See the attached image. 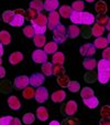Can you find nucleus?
Returning <instances> with one entry per match:
<instances>
[{
	"label": "nucleus",
	"mask_w": 110,
	"mask_h": 125,
	"mask_svg": "<svg viewBox=\"0 0 110 125\" xmlns=\"http://www.w3.org/2000/svg\"><path fill=\"white\" fill-rule=\"evenodd\" d=\"M67 39L66 35V28L64 27V24L59 23L56 26V28L53 30V40L54 42H56L57 44L65 42V40Z\"/></svg>",
	"instance_id": "1"
},
{
	"label": "nucleus",
	"mask_w": 110,
	"mask_h": 125,
	"mask_svg": "<svg viewBox=\"0 0 110 125\" xmlns=\"http://www.w3.org/2000/svg\"><path fill=\"white\" fill-rule=\"evenodd\" d=\"M13 12H14V16L9 24H11V27H14V28L22 27L24 24V13H25L24 10L17 9V10H14Z\"/></svg>",
	"instance_id": "2"
},
{
	"label": "nucleus",
	"mask_w": 110,
	"mask_h": 125,
	"mask_svg": "<svg viewBox=\"0 0 110 125\" xmlns=\"http://www.w3.org/2000/svg\"><path fill=\"white\" fill-rule=\"evenodd\" d=\"M59 13L55 10V11H51L50 14L47 16V23H46V27L50 29V30L53 31L54 29L56 28L57 24H59Z\"/></svg>",
	"instance_id": "3"
},
{
	"label": "nucleus",
	"mask_w": 110,
	"mask_h": 125,
	"mask_svg": "<svg viewBox=\"0 0 110 125\" xmlns=\"http://www.w3.org/2000/svg\"><path fill=\"white\" fill-rule=\"evenodd\" d=\"M34 99L38 103H45L49 99V91L46 87L44 86H39L38 90H35L34 93Z\"/></svg>",
	"instance_id": "4"
},
{
	"label": "nucleus",
	"mask_w": 110,
	"mask_h": 125,
	"mask_svg": "<svg viewBox=\"0 0 110 125\" xmlns=\"http://www.w3.org/2000/svg\"><path fill=\"white\" fill-rule=\"evenodd\" d=\"M45 82V76L43 73H33L29 78V84L33 87H39Z\"/></svg>",
	"instance_id": "5"
},
{
	"label": "nucleus",
	"mask_w": 110,
	"mask_h": 125,
	"mask_svg": "<svg viewBox=\"0 0 110 125\" xmlns=\"http://www.w3.org/2000/svg\"><path fill=\"white\" fill-rule=\"evenodd\" d=\"M32 60L35 62V63L43 64L44 62L47 61V54L44 52V50L36 49V50H34L32 53Z\"/></svg>",
	"instance_id": "6"
},
{
	"label": "nucleus",
	"mask_w": 110,
	"mask_h": 125,
	"mask_svg": "<svg viewBox=\"0 0 110 125\" xmlns=\"http://www.w3.org/2000/svg\"><path fill=\"white\" fill-rule=\"evenodd\" d=\"M79 52L83 57L90 58L96 54V48L94 47L93 43H86V44H83L79 48Z\"/></svg>",
	"instance_id": "7"
},
{
	"label": "nucleus",
	"mask_w": 110,
	"mask_h": 125,
	"mask_svg": "<svg viewBox=\"0 0 110 125\" xmlns=\"http://www.w3.org/2000/svg\"><path fill=\"white\" fill-rule=\"evenodd\" d=\"M13 85L17 90H23L24 87H26L29 85V78L26 75L18 76V78H16V80H14Z\"/></svg>",
	"instance_id": "8"
},
{
	"label": "nucleus",
	"mask_w": 110,
	"mask_h": 125,
	"mask_svg": "<svg viewBox=\"0 0 110 125\" xmlns=\"http://www.w3.org/2000/svg\"><path fill=\"white\" fill-rule=\"evenodd\" d=\"M77 110H78L77 103H76L75 101L70 100V101H68L67 103L65 104V109H64V112H65L66 115L73 116V115H75V114H76Z\"/></svg>",
	"instance_id": "9"
},
{
	"label": "nucleus",
	"mask_w": 110,
	"mask_h": 125,
	"mask_svg": "<svg viewBox=\"0 0 110 125\" xmlns=\"http://www.w3.org/2000/svg\"><path fill=\"white\" fill-rule=\"evenodd\" d=\"M109 40H110V37L108 35L107 38H103V37H98V38H96V40H95V42L93 43L94 44V47L96 48V49H105V48H107L108 45H109Z\"/></svg>",
	"instance_id": "10"
},
{
	"label": "nucleus",
	"mask_w": 110,
	"mask_h": 125,
	"mask_svg": "<svg viewBox=\"0 0 110 125\" xmlns=\"http://www.w3.org/2000/svg\"><path fill=\"white\" fill-rule=\"evenodd\" d=\"M59 0H45L43 2V9L51 12V11H55L59 8Z\"/></svg>",
	"instance_id": "11"
},
{
	"label": "nucleus",
	"mask_w": 110,
	"mask_h": 125,
	"mask_svg": "<svg viewBox=\"0 0 110 125\" xmlns=\"http://www.w3.org/2000/svg\"><path fill=\"white\" fill-rule=\"evenodd\" d=\"M64 62H65V55L63 52L56 51L55 53H53V57H52L53 65H63Z\"/></svg>",
	"instance_id": "12"
},
{
	"label": "nucleus",
	"mask_w": 110,
	"mask_h": 125,
	"mask_svg": "<svg viewBox=\"0 0 110 125\" xmlns=\"http://www.w3.org/2000/svg\"><path fill=\"white\" fill-rule=\"evenodd\" d=\"M7 103L10 109L13 110V111H18V110H20V107H21V102H20V100L17 96H14V95H11V96L8 97Z\"/></svg>",
	"instance_id": "13"
},
{
	"label": "nucleus",
	"mask_w": 110,
	"mask_h": 125,
	"mask_svg": "<svg viewBox=\"0 0 110 125\" xmlns=\"http://www.w3.org/2000/svg\"><path fill=\"white\" fill-rule=\"evenodd\" d=\"M95 23V16L90 12H84L82 14V24L85 26H93Z\"/></svg>",
	"instance_id": "14"
},
{
	"label": "nucleus",
	"mask_w": 110,
	"mask_h": 125,
	"mask_svg": "<svg viewBox=\"0 0 110 125\" xmlns=\"http://www.w3.org/2000/svg\"><path fill=\"white\" fill-rule=\"evenodd\" d=\"M80 33V29L79 27H77V24H70L68 27V30L66 31V35L70 39H75L77 38Z\"/></svg>",
	"instance_id": "15"
},
{
	"label": "nucleus",
	"mask_w": 110,
	"mask_h": 125,
	"mask_svg": "<svg viewBox=\"0 0 110 125\" xmlns=\"http://www.w3.org/2000/svg\"><path fill=\"white\" fill-rule=\"evenodd\" d=\"M66 97V93L64 92L63 90H59V91H55V92L52 93L51 95V99L54 103H61L65 100Z\"/></svg>",
	"instance_id": "16"
},
{
	"label": "nucleus",
	"mask_w": 110,
	"mask_h": 125,
	"mask_svg": "<svg viewBox=\"0 0 110 125\" xmlns=\"http://www.w3.org/2000/svg\"><path fill=\"white\" fill-rule=\"evenodd\" d=\"M43 48H44V52L49 55V54H53V53H55L57 51L59 44L56 42H54V41H50V42L45 43Z\"/></svg>",
	"instance_id": "17"
},
{
	"label": "nucleus",
	"mask_w": 110,
	"mask_h": 125,
	"mask_svg": "<svg viewBox=\"0 0 110 125\" xmlns=\"http://www.w3.org/2000/svg\"><path fill=\"white\" fill-rule=\"evenodd\" d=\"M83 66H84L86 70L88 71H93L97 68V61L94 58H86V59L83 61Z\"/></svg>",
	"instance_id": "18"
},
{
	"label": "nucleus",
	"mask_w": 110,
	"mask_h": 125,
	"mask_svg": "<svg viewBox=\"0 0 110 125\" xmlns=\"http://www.w3.org/2000/svg\"><path fill=\"white\" fill-rule=\"evenodd\" d=\"M83 102H84V104L88 109H91V110L96 109L97 106L99 105V100L95 95L91 97H88V99H83Z\"/></svg>",
	"instance_id": "19"
},
{
	"label": "nucleus",
	"mask_w": 110,
	"mask_h": 125,
	"mask_svg": "<svg viewBox=\"0 0 110 125\" xmlns=\"http://www.w3.org/2000/svg\"><path fill=\"white\" fill-rule=\"evenodd\" d=\"M22 60H23V54L20 51H16L9 55V62L12 65H16V64L22 62Z\"/></svg>",
	"instance_id": "20"
},
{
	"label": "nucleus",
	"mask_w": 110,
	"mask_h": 125,
	"mask_svg": "<svg viewBox=\"0 0 110 125\" xmlns=\"http://www.w3.org/2000/svg\"><path fill=\"white\" fill-rule=\"evenodd\" d=\"M35 115H36V117H38L41 122H45V121L49 120V112H47V110L45 109L44 106L38 107Z\"/></svg>",
	"instance_id": "21"
},
{
	"label": "nucleus",
	"mask_w": 110,
	"mask_h": 125,
	"mask_svg": "<svg viewBox=\"0 0 110 125\" xmlns=\"http://www.w3.org/2000/svg\"><path fill=\"white\" fill-rule=\"evenodd\" d=\"M97 78H98V81L101 84H107L110 79V70L98 71V76H97Z\"/></svg>",
	"instance_id": "22"
},
{
	"label": "nucleus",
	"mask_w": 110,
	"mask_h": 125,
	"mask_svg": "<svg viewBox=\"0 0 110 125\" xmlns=\"http://www.w3.org/2000/svg\"><path fill=\"white\" fill-rule=\"evenodd\" d=\"M105 30H106L105 27L100 26V24H98V23H94L93 27H91V33H93V35H95L96 38H98V37H102Z\"/></svg>",
	"instance_id": "23"
},
{
	"label": "nucleus",
	"mask_w": 110,
	"mask_h": 125,
	"mask_svg": "<svg viewBox=\"0 0 110 125\" xmlns=\"http://www.w3.org/2000/svg\"><path fill=\"white\" fill-rule=\"evenodd\" d=\"M53 63L52 62H44L42 64V73L44 76H51L53 75Z\"/></svg>",
	"instance_id": "24"
},
{
	"label": "nucleus",
	"mask_w": 110,
	"mask_h": 125,
	"mask_svg": "<svg viewBox=\"0 0 110 125\" xmlns=\"http://www.w3.org/2000/svg\"><path fill=\"white\" fill-rule=\"evenodd\" d=\"M0 42L3 45H9L11 43V35L7 30L0 31Z\"/></svg>",
	"instance_id": "25"
},
{
	"label": "nucleus",
	"mask_w": 110,
	"mask_h": 125,
	"mask_svg": "<svg viewBox=\"0 0 110 125\" xmlns=\"http://www.w3.org/2000/svg\"><path fill=\"white\" fill-rule=\"evenodd\" d=\"M33 41H34V44L38 48H43L44 44L46 43V37L44 34H35L33 37Z\"/></svg>",
	"instance_id": "26"
},
{
	"label": "nucleus",
	"mask_w": 110,
	"mask_h": 125,
	"mask_svg": "<svg viewBox=\"0 0 110 125\" xmlns=\"http://www.w3.org/2000/svg\"><path fill=\"white\" fill-rule=\"evenodd\" d=\"M31 23L32 24H41V26H46L47 23V17L43 13H40L36 16V18L33 20H31Z\"/></svg>",
	"instance_id": "27"
},
{
	"label": "nucleus",
	"mask_w": 110,
	"mask_h": 125,
	"mask_svg": "<svg viewBox=\"0 0 110 125\" xmlns=\"http://www.w3.org/2000/svg\"><path fill=\"white\" fill-rule=\"evenodd\" d=\"M82 14L83 11H73L70 14L69 19L73 22V24H82Z\"/></svg>",
	"instance_id": "28"
},
{
	"label": "nucleus",
	"mask_w": 110,
	"mask_h": 125,
	"mask_svg": "<svg viewBox=\"0 0 110 125\" xmlns=\"http://www.w3.org/2000/svg\"><path fill=\"white\" fill-rule=\"evenodd\" d=\"M72 12H73V10H72V8L69 7V6H66V5H64V6H62V7H59V16L62 17V18H65V19H68L70 17V14H72Z\"/></svg>",
	"instance_id": "29"
},
{
	"label": "nucleus",
	"mask_w": 110,
	"mask_h": 125,
	"mask_svg": "<svg viewBox=\"0 0 110 125\" xmlns=\"http://www.w3.org/2000/svg\"><path fill=\"white\" fill-rule=\"evenodd\" d=\"M34 93L35 90L33 89V86H26L23 89V92H22V96L24 97L25 100H31L34 97Z\"/></svg>",
	"instance_id": "30"
},
{
	"label": "nucleus",
	"mask_w": 110,
	"mask_h": 125,
	"mask_svg": "<svg viewBox=\"0 0 110 125\" xmlns=\"http://www.w3.org/2000/svg\"><path fill=\"white\" fill-rule=\"evenodd\" d=\"M95 95V92L91 87H88V86H85L83 89H80V96L83 99H88V97H91Z\"/></svg>",
	"instance_id": "31"
},
{
	"label": "nucleus",
	"mask_w": 110,
	"mask_h": 125,
	"mask_svg": "<svg viewBox=\"0 0 110 125\" xmlns=\"http://www.w3.org/2000/svg\"><path fill=\"white\" fill-rule=\"evenodd\" d=\"M96 11L98 12V14H106L107 12V3L102 0L97 1L96 2Z\"/></svg>",
	"instance_id": "32"
},
{
	"label": "nucleus",
	"mask_w": 110,
	"mask_h": 125,
	"mask_svg": "<svg viewBox=\"0 0 110 125\" xmlns=\"http://www.w3.org/2000/svg\"><path fill=\"white\" fill-rule=\"evenodd\" d=\"M67 87H68V90H69L72 93H77V92H79L80 89H82V87H80L79 82H77V81H69Z\"/></svg>",
	"instance_id": "33"
},
{
	"label": "nucleus",
	"mask_w": 110,
	"mask_h": 125,
	"mask_svg": "<svg viewBox=\"0 0 110 125\" xmlns=\"http://www.w3.org/2000/svg\"><path fill=\"white\" fill-rule=\"evenodd\" d=\"M73 11H83L85 9V2L83 0H77V1H74L70 6Z\"/></svg>",
	"instance_id": "34"
},
{
	"label": "nucleus",
	"mask_w": 110,
	"mask_h": 125,
	"mask_svg": "<svg viewBox=\"0 0 110 125\" xmlns=\"http://www.w3.org/2000/svg\"><path fill=\"white\" fill-rule=\"evenodd\" d=\"M30 8L35 10L36 12H40L43 9V2L41 0H31L30 2Z\"/></svg>",
	"instance_id": "35"
},
{
	"label": "nucleus",
	"mask_w": 110,
	"mask_h": 125,
	"mask_svg": "<svg viewBox=\"0 0 110 125\" xmlns=\"http://www.w3.org/2000/svg\"><path fill=\"white\" fill-rule=\"evenodd\" d=\"M69 81L70 80H69V78H68V75H65V74L57 76V84L61 87H67Z\"/></svg>",
	"instance_id": "36"
},
{
	"label": "nucleus",
	"mask_w": 110,
	"mask_h": 125,
	"mask_svg": "<svg viewBox=\"0 0 110 125\" xmlns=\"http://www.w3.org/2000/svg\"><path fill=\"white\" fill-rule=\"evenodd\" d=\"M35 121V115L33 113H25L22 117V122L26 125H31L33 124Z\"/></svg>",
	"instance_id": "37"
},
{
	"label": "nucleus",
	"mask_w": 110,
	"mask_h": 125,
	"mask_svg": "<svg viewBox=\"0 0 110 125\" xmlns=\"http://www.w3.org/2000/svg\"><path fill=\"white\" fill-rule=\"evenodd\" d=\"M95 20L97 21L98 24L103 26V27H105L107 23H109V18H108L106 14H98L97 17H95Z\"/></svg>",
	"instance_id": "38"
},
{
	"label": "nucleus",
	"mask_w": 110,
	"mask_h": 125,
	"mask_svg": "<svg viewBox=\"0 0 110 125\" xmlns=\"http://www.w3.org/2000/svg\"><path fill=\"white\" fill-rule=\"evenodd\" d=\"M32 28L35 34H44L47 30L46 26H41V24H32Z\"/></svg>",
	"instance_id": "39"
},
{
	"label": "nucleus",
	"mask_w": 110,
	"mask_h": 125,
	"mask_svg": "<svg viewBox=\"0 0 110 125\" xmlns=\"http://www.w3.org/2000/svg\"><path fill=\"white\" fill-rule=\"evenodd\" d=\"M14 16V12L11 11V10H7V11H5L2 13V20L6 22V23H10L12 20V18H13Z\"/></svg>",
	"instance_id": "40"
},
{
	"label": "nucleus",
	"mask_w": 110,
	"mask_h": 125,
	"mask_svg": "<svg viewBox=\"0 0 110 125\" xmlns=\"http://www.w3.org/2000/svg\"><path fill=\"white\" fill-rule=\"evenodd\" d=\"M53 74L56 76L65 74V68L63 65H54L53 66Z\"/></svg>",
	"instance_id": "41"
},
{
	"label": "nucleus",
	"mask_w": 110,
	"mask_h": 125,
	"mask_svg": "<svg viewBox=\"0 0 110 125\" xmlns=\"http://www.w3.org/2000/svg\"><path fill=\"white\" fill-rule=\"evenodd\" d=\"M38 14H39V12H36L35 10H33V9H31V8H30L29 10H26V11H25V13H24V17H25L28 20H30V21H31V20L35 19Z\"/></svg>",
	"instance_id": "42"
},
{
	"label": "nucleus",
	"mask_w": 110,
	"mask_h": 125,
	"mask_svg": "<svg viewBox=\"0 0 110 125\" xmlns=\"http://www.w3.org/2000/svg\"><path fill=\"white\" fill-rule=\"evenodd\" d=\"M23 34L25 35L26 38H33L35 35L34 31H33V28L32 26H25L23 28Z\"/></svg>",
	"instance_id": "43"
},
{
	"label": "nucleus",
	"mask_w": 110,
	"mask_h": 125,
	"mask_svg": "<svg viewBox=\"0 0 110 125\" xmlns=\"http://www.w3.org/2000/svg\"><path fill=\"white\" fill-rule=\"evenodd\" d=\"M100 114H101V116H102L103 118H108L109 117V115H110V107H109V105H105L101 109V111H100Z\"/></svg>",
	"instance_id": "44"
},
{
	"label": "nucleus",
	"mask_w": 110,
	"mask_h": 125,
	"mask_svg": "<svg viewBox=\"0 0 110 125\" xmlns=\"http://www.w3.org/2000/svg\"><path fill=\"white\" fill-rule=\"evenodd\" d=\"M11 118H12V116H9V115L0 117V125H9Z\"/></svg>",
	"instance_id": "45"
},
{
	"label": "nucleus",
	"mask_w": 110,
	"mask_h": 125,
	"mask_svg": "<svg viewBox=\"0 0 110 125\" xmlns=\"http://www.w3.org/2000/svg\"><path fill=\"white\" fill-rule=\"evenodd\" d=\"M102 50L103 51H102V53H101L102 59L103 60H108V61H109V58H110V49H109V47L105 48V49H102Z\"/></svg>",
	"instance_id": "46"
},
{
	"label": "nucleus",
	"mask_w": 110,
	"mask_h": 125,
	"mask_svg": "<svg viewBox=\"0 0 110 125\" xmlns=\"http://www.w3.org/2000/svg\"><path fill=\"white\" fill-rule=\"evenodd\" d=\"M9 125H22V123L18 117H12Z\"/></svg>",
	"instance_id": "47"
},
{
	"label": "nucleus",
	"mask_w": 110,
	"mask_h": 125,
	"mask_svg": "<svg viewBox=\"0 0 110 125\" xmlns=\"http://www.w3.org/2000/svg\"><path fill=\"white\" fill-rule=\"evenodd\" d=\"M6 76V69L2 65H0V79H3Z\"/></svg>",
	"instance_id": "48"
},
{
	"label": "nucleus",
	"mask_w": 110,
	"mask_h": 125,
	"mask_svg": "<svg viewBox=\"0 0 110 125\" xmlns=\"http://www.w3.org/2000/svg\"><path fill=\"white\" fill-rule=\"evenodd\" d=\"M100 125H109V121H108V118H103V120H101Z\"/></svg>",
	"instance_id": "49"
},
{
	"label": "nucleus",
	"mask_w": 110,
	"mask_h": 125,
	"mask_svg": "<svg viewBox=\"0 0 110 125\" xmlns=\"http://www.w3.org/2000/svg\"><path fill=\"white\" fill-rule=\"evenodd\" d=\"M3 54V44L0 42V57H2Z\"/></svg>",
	"instance_id": "50"
},
{
	"label": "nucleus",
	"mask_w": 110,
	"mask_h": 125,
	"mask_svg": "<svg viewBox=\"0 0 110 125\" xmlns=\"http://www.w3.org/2000/svg\"><path fill=\"white\" fill-rule=\"evenodd\" d=\"M49 125H61V124H59V121H52V122L50 123Z\"/></svg>",
	"instance_id": "51"
},
{
	"label": "nucleus",
	"mask_w": 110,
	"mask_h": 125,
	"mask_svg": "<svg viewBox=\"0 0 110 125\" xmlns=\"http://www.w3.org/2000/svg\"><path fill=\"white\" fill-rule=\"evenodd\" d=\"M86 2H88V3H93V2H95V0H85Z\"/></svg>",
	"instance_id": "52"
},
{
	"label": "nucleus",
	"mask_w": 110,
	"mask_h": 125,
	"mask_svg": "<svg viewBox=\"0 0 110 125\" xmlns=\"http://www.w3.org/2000/svg\"><path fill=\"white\" fill-rule=\"evenodd\" d=\"M2 64V59H1V57H0V65Z\"/></svg>",
	"instance_id": "53"
},
{
	"label": "nucleus",
	"mask_w": 110,
	"mask_h": 125,
	"mask_svg": "<svg viewBox=\"0 0 110 125\" xmlns=\"http://www.w3.org/2000/svg\"><path fill=\"white\" fill-rule=\"evenodd\" d=\"M0 20H1V17H0Z\"/></svg>",
	"instance_id": "54"
}]
</instances>
